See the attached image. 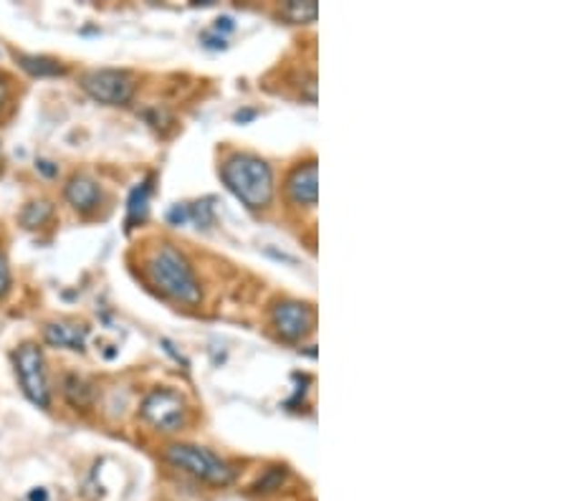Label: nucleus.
<instances>
[{"label": "nucleus", "mask_w": 569, "mask_h": 501, "mask_svg": "<svg viewBox=\"0 0 569 501\" xmlns=\"http://www.w3.org/2000/svg\"><path fill=\"white\" fill-rule=\"evenodd\" d=\"M8 102V82L0 76V109H3V105Z\"/></svg>", "instance_id": "nucleus-19"}, {"label": "nucleus", "mask_w": 569, "mask_h": 501, "mask_svg": "<svg viewBox=\"0 0 569 501\" xmlns=\"http://www.w3.org/2000/svg\"><path fill=\"white\" fill-rule=\"evenodd\" d=\"M316 13H319V8L312 0H291V3H286L281 8V15L294 21V24H312L314 18H316Z\"/></svg>", "instance_id": "nucleus-14"}, {"label": "nucleus", "mask_w": 569, "mask_h": 501, "mask_svg": "<svg viewBox=\"0 0 569 501\" xmlns=\"http://www.w3.org/2000/svg\"><path fill=\"white\" fill-rule=\"evenodd\" d=\"M150 193H152V185L150 180L147 183H142L132 190V195H129V205H127V225L132 228L135 223H142L147 218V210H150Z\"/></svg>", "instance_id": "nucleus-12"}, {"label": "nucleus", "mask_w": 569, "mask_h": 501, "mask_svg": "<svg viewBox=\"0 0 569 501\" xmlns=\"http://www.w3.org/2000/svg\"><path fill=\"white\" fill-rule=\"evenodd\" d=\"M38 170H41V173H44V175H48V177H54L58 173L56 167H54L51 163H46V160H38Z\"/></svg>", "instance_id": "nucleus-18"}, {"label": "nucleus", "mask_w": 569, "mask_h": 501, "mask_svg": "<svg viewBox=\"0 0 569 501\" xmlns=\"http://www.w3.org/2000/svg\"><path fill=\"white\" fill-rule=\"evenodd\" d=\"M147 274L150 281L175 302L183 304H198L200 302V284L195 271L175 245L163 244L152 251L147 258Z\"/></svg>", "instance_id": "nucleus-2"}, {"label": "nucleus", "mask_w": 569, "mask_h": 501, "mask_svg": "<svg viewBox=\"0 0 569 501\" xmlns=\"http://www.w3.org/2000/svg\"><path fill=\"white\" fill-rule=\"evenodd\" d=\"M221 177L225 187L245 208L264 210L274 200V173L266 160H261L256 155H248V152L231 155L223 163Z\"/></svg>", "instance_id": "nucleus-1"}, {"label": "nucleus", "mask_w": 569, "mask_h": 501, "mask_svg": "<svg viewBox=\"0 0 569 501\" xmlns=\"http://www.w3.org/2000/svg\"><path fill=\"white\" fill-rule=\"evenodd\" d=\"M66 200H69L74 208L79 213H92L99 200H102V190L94 183L92 177L86 175H74L66 185Z\"/></svg>", "instance_id": "nucleus-10"}, {"label": "nucleus", "mask_w": 569, "mask_h": 501, "mask_svg": "<svg viewBox=\"0 0 569 501\" xmlns=\"http://www.w3.org/2000/svg\"><path fill=\"white\" fill-rule=\"evenodd\" d=\"M51 203H31L28 208L24 210V215H21V221H24L25 228H38V225H44V223L51 218Z\"/></svg>", "instance_id": "nucleus-15"}, {"label": "nucleus", "mask_w": 569, "mask_h": 501, "mask_svg": "<svg viewBox=\"0 0 569 501\" xmlns=\"http://www.w3.org/2000/svg\"><path fill=\"white\" fill-rule=\"evenodd\" d=\"M31 501H46V491L44 489H38V491H31V496H28Z\"/></svg>", "instance_id": "nucleus-20"}, {"label": "nucleus", "mask_w": 569, "mask_h": 501, "mask_svg": "<svg viewBox=\"0 0 569 501\" xmlns=\"http://www.w3.org/2000/svg\"><path fill=\"white\" fill-rule=\"evenodd\" d=\"M274 326L281 337L302 339L314 329V309L302 302H281L274 306Z\"/></svg>", "instance_id": "nucleus-7"}, {"label": "nucleus", "mask_w": 569, "mask_h": 501, "mask_svg": "<svg viewBox=\"0 0 569 501\" xmlns=\"http://www.w3.org/2000/svg\"><path fill=\"white\" fill-rule=\"evenodd\" d=\"M319 183H316V163L309 160L306 165H299L294 173H291L289 183H286V193L296 205H306L312 208L316 205V193H319Z\"/></svg>", "instance_id": "nucleus-8"}, {"label": "nucleus", "mask_w": 569, "mask_h": 501, "mask_svg": "<svg viewBox=\"0 0 569 501\" xmlns=\"http://www.w3.org/2000/svg\"><path fill=\"white\" fill-rule=\"evenodd\" d=\"M44 337L51 347H66V350L82 352L89 337V329L84 325H69V322H54L46 326Z\"/></svg>", "instance_id": "nucleus-9"}, {"label": "nucleus", "mask_w": 569, "mask_h": 501, "mask_svg": "<svg viewBox=\"0 0 569 501\" xmlns=\"http://www.w3.org/2000/svg\"><path fill=\"white\" fill-rule=\"evenodd\" d=\"M64 397L69 400L71 406L74 408H89L92 406V400H94V390H92V385L86 383L84 377H79V375H66L64 377Z\"/></svg>", "instance_id": "nucleus-11"}, {"label": "nucleus", "mask_w": 569, "mask_h": 501, "mask_svg": "<svg viewBox=\"0 0 569 501\" xmlns=\"http://www.w3.org/2000/svg\"><path fill=\"white\" fill-rule=\"evenodd\" d=\"M82 86L92 99L109 106H125L135 96V79L119 69L89 71L82 79Z\"/></svg>", "instance_id": "nucleus-4"}, {"label": "nucleus", "mask_w": 569, "mask_h": 501, "mask_svg": "<svg viewBox=\"0 0 569 501\" xmlns=\"http://www.w3.org/2000/svg\"><path fill=\"white\" fill-rule=\"evenodd\" d=\"M18 64L24 66L31 76H58L64 74V66L54 59H46V56H28V54H18L15 56Z\"/></svg>", "instance_id": "nucleus-13"}, {"label": "nucleus", "mask_w": 569, "mask_h": 501, "mask_svg": "<svg viewBox=\"0 0 569 501\" xmlns=\"http://www.w3.org/2000/svg\"><path fill=\"white\" fill-rule=\"evenodd\" d=\"M165 458L173 466L183 468L190 476L200 478L205 484H213V486H225V484L233 481V468L213 451H208V448L190 446V443H175V446L167 448Z\"/></svg>", "instance_id": "nucleus-3"}, {"label": "nucleus", "mask_w": 569, "mask_h": 501, "mask_svg": "<svg viewBox=\"0 0 569 501\" xmlns=\"http://www.w3.org/2000/svg\"><path fill=\"white\" fill-rule=\"evenodd\" d=\"M8 286H11V268H8L5 256L0 254V296L8 292Z\"/></svg>", "instance_id": "nucleus-16"}, {"label": "nucleus", "mask_w": 569, "mask_h": 501, "mask_svg": "<svg viewBox=\"0 0 569 501\" xmlns=\"http://www.w3.org/2000/svg\"><path fill=\"white\" fill-rule=\"evenodd\" d=\"M185 400L173 390H152L142 403V418L157 431H177L185 423Z\"/></svg>", "instance_id": "nucleus-6"}, {"label": "nucleus", "mask_w": 569, "mask_h": 501, "mask_svg": "<svg viewBox=\"0 0 569 501\" xmlns=\"http://www.w3.org/2000/svg\"><path fill=\"white\" fill-rule=\"evenodd\" d=\"M15 370H18V380L24 385V393L28 396V400L38 408H48L51 393H48L44 352L38 350L35 345H24L15 355Z\"/></svg>", "instance_id": "nucleus-5"}, {"label": "nucleus", "mask_w": 569, "mask_h": 501, "mask_svg": "<svg viewBox=\"0 0 569 501\" xmlns=\"http://www.w3.org/2000/svg\"><path fill=\"white\" fill-rule=\"evenodd\" d=\"M190 213H193V218H195V221H198L200 225H210V221H213V218H210V205H208V203H198V208H193V210H190Z\"/></svg>", "instance_id": "nucleus-17"}]
</instances>
